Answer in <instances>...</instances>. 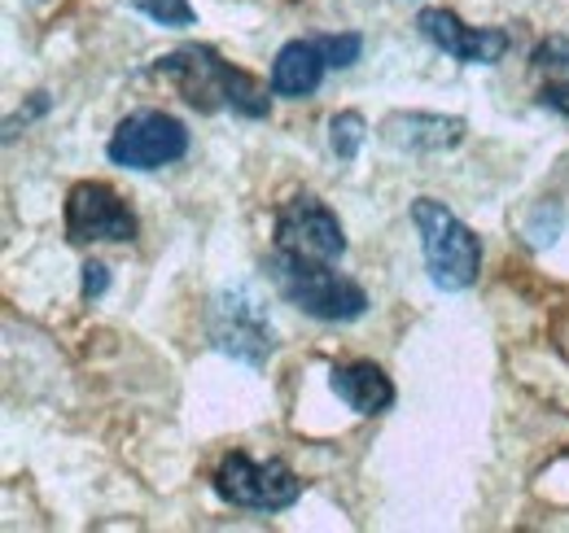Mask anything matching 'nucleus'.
<instances>
[{
  "mask_svg": "<svg viewBox=\"0 0 569 533\" xmlns=\"http://www.w3.org/2000/svg\"><path fill=\"white\" fill-rule=\"evenodd\" d=\"M153 70L167 74V79L184 92V101L198 105L202 114H211V110H232V114H241V119H268V92H263L246 70L219 62L214 49H198V44L176 49V53L158 58Z\"/></svg>",
  "mask_w": 569,
  "mask_h": 533,
  "instance_id": "f257e3e1",
  "label": "nucleus"
},
{
  "mask_svg": "<svg viewBox=\"0 0 569 533\" xmlns=\"http://www.w3.org/2000/svg\"><path fill=\"white\" fill-rule=\"evenodd\" d=\"M268 275L281 289L284 302L298 306V311H307L311 320L351 324V320H359L368 311V293L359 289L356 280L338 275L333 263H316V259H298V254L272 250Z\"/></svg>",
  "mask_w": 569,
  "mask_h": 533,
  "instance_id": "f03ea898",
  "label": "nucleus"
},
{
  "mask_svg": "<svg viewBox=\"0 0 569 533\" xmlns=\"http://www.w3.org/2000/svg\"><path fill=\"white\" fill-rule=\"evenodd\" d=\"M412 223L421 232V250H426L429 280L447 293H460L478 280V266H482V245L478 237L442 205V201L421 198L412 205Z\"/></svg>",
  "mask_w": 569,
  "mask_h": 533,
  "instance_id": "7ed1b4c3",
  "label": "nucleus"
},
{
  "mask_svg": "<svg viewBox=\"0 0 569 533\" xmlns=\"http://www.w3.org/2000/svg\"><path fill=\"white\" fill-rule=\"evenodd\" d=\"M106 153H110L114 167L158 171V167H171L189 153V132H184L180 119H171L162 110H137L114 128Z\"/></svg>",
  "mask_w": 569,
  "mask_h": 533,
  "instance_id": "20e7f679",
  "label": "nucleus"
},
{
  "mask_svg": "<svg viewBox=\"0 0 569 533\" xmlns=\"http://www.w3.org/2000/svg\"><path fill=\"white\" fill-rule=\"evenodd\" d=\"M211 336L214 345L241 363H263L272 354V320H268V306L246 289H223L214 298V311H211Z\"/></svg>",
  "mask_w": 569,
  "mask_h": 533,
  "instance_id": "39448f33",
  "label": "nucleus"
},
{
  "mask_svg": "<svg viewBox=\"0 0 569 533\" xmlns=\"http://www.w3.org/2000/svg\"><path fill=\"white\" fill-rule=\"evenodd\" d=\"M214 490L237 503V507H250V512H284L298 503L302 494V481L281 464V460H268V464H254L246 455H228L219 472H214Z\"/></svg>",
  "mask_w": 569,
  "mask_h": 533,
  "instance_id": "423d86ee",
  "label": "nucleus"
},
{
  "mask_svg": "<svg viewBox=\"0 0 569 533\" xmlns=\"http://www.w3.org/2000/svg\"><path fill=\"white\" fill-rule=\"evenodd\" d=\"M277 250L316 263H338L347 254V237L338 214L320 198H293L277 214Z\"/></svg>",
  "mask_w": 569,
  "mask_h": 533,
  "instance_id": "0eeeda50",
  "label": "nucleus"
},
{
  "mask_svg": "<svg viewBox=\"0 0 569 533\" xmlns=\"http://www.w3.org/2000/svg\"><path fill=\"white\" fill-rule=\"evenodd\" d=\"M67 232L79 245H88V241H132L137 219L110 184H74L71 198H67Z\"/></svg>",
  "mask_w": 569,
  "mask_h": 533,
  "instance_id": "6e6552de",
  "label": "nucleus"
},
{
  "mask_svg": "<svg viewBox=\"0 0 569 533\" xmlns=\"http://www.w3.org/2000/svg\"><path fill=\"white\" fill-rule=\"evenodd\" d=\"M417 27H421V36H426L433 49H442L447 58H456V62H465V67H491L499 62L503 53H508V31H499V27H465L456 13H447V9H421V18H417Z\"/></svg>",
  "mask_w": 569,
  "mask_h": 533,
  "instance_id": "1a4fd4ad",
  "label": "nucleus"
},
{
  "mask_svg": "<svg viewBox=\"0 0 569 533\" xmlns=\"http://www.w3.org/2000/svg\"><path fill=\"white\" fill-rule=\"evenodd\" d=\"M325 70H329V62H325L316 40H289L277 53V62H272V92L289 97V101H302V97H311L320 88Z\"/></svg>",
  "mask_w": 569,
  "mask_h": 533,
  "instance_id": "9d476101",
  "label": "nucleus"
},
{
  "mask_svg": "<svg viewBox=\"0 0 569 533\" xmlns=\"http://www.w3.org/2000/svg\"><path fill=\"white\" fill-rule=\"evenodd\" d=\"M329 385H333V394L347 402L356 415H381V411L395 406L390 376L381 368H372V363H342V368H333L329 372Z\"/></svg>",
  "mask_w": 569,
  "mask_h": 533,
  "instance_id": "9b49d317",
  "label": "nucleus"
},
{
  "mask_svg": "<svg viewBox=\"0 0 569 533\" xmlns=\"http://www.w3.org/2000/svg\"><path fill=\"white\" fill-rule=\"evenodd\" d=\"M535 74H539V101L569 119V40H548L535 49Z\"/></svg>",
  "mask_w": 569,
  "mask_h": 533,
  "instance_id": "f8f14e48",
  "label": "nucleus"
},
{
  "mask_svg": "<svg viewBox=\"0 0 569 533\" xmlns=\"http://www.w3.org/2000/svg\"><path fill=\"white\" fill-rule=\"evenodd\" d=\"M399 123H408L412 132L403 135H390L395 144H408V149H451L460 135H465V123L460 119H438V114H408V119H399Z\"/></svg>",
  "mask_w": 569,
  "mask_h": 533,
  "instance_id": "ddd939ff",
  "label": "nucleus"
},
{
  "mask_svg": "<svg viewBox=\"0 0 569 533\" xmlns=\"http://www.w3.org/2000/svg\"><path fill=\"white\" fill-rule=\"evenodd\" d=\"M329 144H333V153H338V158H347V162H351V158L359 153V144H363V119L351 114V110H347V114H338V119L329 123Z\"/></svg>",
  "mask_w": 569,
  "mask_h": 533,
  "instance_id": "4468645a",
  "label": "nucleus"
},
{
  "mask_svg": "<svg viewBox=\"0 0 569 533\" xmlns=\"http://www.w3.org/2000/svg\"><path fill=\"white\" fill-rule=\"evenodd\" d=\"M316 44H320V53H325V62H329V70L356 67L359 53H363V40H359L356 31H347V36H320Z\"/></svg>",
  "mask_w": 569,
  "mask_h": 533,
  "instance_id": "2eb2a0df",
  "label": "nucleus"
},
{
  "mask_svg": "<svg viewBox=\"0 0 569 533\" xmlns=\"http://www.w3.org/2000/svg\"><path fill=\"white\" fill-rule=\"evenodd\" d=\"M144 18L162 22V27H193V4L189 0H137Z\"/></svg>",
  "mask_w": 569,
  "mask_h": 533,
  "instance_id": "dca6fc26",
  "label": "nucleus"
},
{
  "mask_svg": "<svg viewBox=\"0 0 569 533\" xmlns=\"http://www.w3.org/2000/svg\"><path fill=\"white\" fill-rule=\"evenodd\" d=\"M106 284H110L106 266H101V263L83 266V298H88V302H92V298H101V293H106Z\"/></svg>",
  "mask_w": 569,
  "mask_h": 533,
  "instance_id": "f3484780",
  "label": "nucleus"
}]
</instances>
